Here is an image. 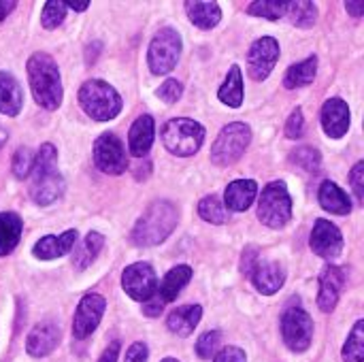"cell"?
Instances as JSON below:
<instances>
[{"instance_id": "1", "label": "cell", "mask_w": 364, "mask_h": 362, "mask_svg": "<svg viewBox=\"0 0 364 362\" xmlns=\"http://www.w3.org/2000/svg\"><path fill=\"white\" fill-rule=\"evenodd\" d=\"M26 68H28L30 90L36 105H41L47 111H55L62 105V96H64L60 68L55 60L45 51H36L28 58Z\"/></svg>"}, {"instance_id": "2", "label": "cell", "mask_w": 364, "mask_h": 362, "mask_svg": "<svg viewBox=\"0 0 364 362\" xmlns=\"http://www.w3.org/2000/svg\"><path fill=\"white\" fill-rule=\"evenodd\" d=\"M177 222H179L177 207L171 201H156L136 220V224L130 233V241L139 247L160 245L171 237Z\"/></svg>"}, {"instance_id": "3", "label": "cell", "mask_w": 364, "mask_h": 362, "mask_svg": "<svg viewBox=\"0 0 364 362\" xmlns=\"http://www.w3.org/2000/svg\"><path fill=\"white\" fill-rule=\"evenodd\" d=\"M79 105L96 122H109L122 111V96L102 79H90L79 87Z\"/></svg>"}, {"instance_id": "4", "label": "cell", "mask_w": 364, "mask_h": 362, "mask_svg": "<svg viewBox=\"0 0 364 362\" xmlns=\"http://www.w3.org/2000/svg\"><path fill=\"white\" fill-rule=\"evenodd\" d=\"M205 141V128L188 117H175L164 124L162 128V143L164 147L179 158L194 156Z\"/></svg>"}, {"instance_id": "5", "label": "cell", "mask_w": 364, "mask_h": 362, "mask_svg": "<svg viewBox=\"0 0 364 362\" xmlns=\"http://www.w3.org/2000/svg\"><path fill=\"white\" fill-rule=\"evenodd\" d=\"M292 218V198L284 181H271L258 198V220L269 228H282Z\"/></svg>"}, {"instance_id": "6", "label": "cell", "mask_w": 364, "mask_h": 362, "mask_svg": "<svg viewBox=\"0 0 364 362\" xmlns=\"http://www.w3.org/2000/svg\"><path fill=\"white\" fill-rule=\"evenodd\" d=\"M252 141V130L243 122H232L224 126L211 147V162L218 166L235 164L247 149Z\"/></svg>"}, {"instance_id": "7", "label": "cell", "mask_w": 364, "mask_h": 362, "mask_svg": "<svg viewBox=\"0 0 364 362\" xmlns=\"http://www.w3.org/2000/svg\"><path fill=\"white\" fill-rule=\"evenodd\" d=\"M179 55H181L179 32L173 28H160L149 43V51H147L149 70L154 75H166L177 66Z\"/></svg>"}, {"instance_id": "8", "label": "cell", "mask_w": 364, "mask_h": 362, "mask_svg": "<svg viewBox=\"0 0 364 362\" xmlns=\"http://www.w3.org/2000/svg\"><path fill=\"white\" fill-rule=\"evenodd\" d=\"M282 337L292 352H305L314 339V320L301 307H290L282 316Z\"/></svg>"}, {"instance_id": "9", "label": "cell", "mask_w": 364, "mask_h": 362, "mask_svg": "<svg viewBox=\"0 0 364 362\" xmlns=\"http://www.w3.org/2000/svg\"><path fill=\"white\" fill-rule=\"evenodd\" d=\"M94 164L107 175H122L128 166L124 143L113 134L105 132L94 143Z\"/></svg>"}, {"instance_id": "10", "label": "cell", "mask_w": 364, "mask_h": 362, "mask_svg": "<svg viewBox=\"0 0 364 362\" xmlns=\"http://www.w3.org/2000/svg\"><path fill=\"white\" fill-rule=\"evenodd\" d=\"M122 286L126 290V294L132 301H149L151 297H156L158 290V280L154 269L147 262H134L130 267L124 269L122 273Z\"/></svg>"}, {"instance_id": "11", "label": "cell", "mask_w": 364, "mask_h": 362, "mask_svg": "<svg viewBox=\"0 0 364 362\" xmlns=\"http://www.w3.org/2000/svg\"><path fill=\"white\" fill-rule=\"evenodd\" d=\"M279 58V43L273 36H262L247 51V73L254 81H264Z\"/></svg>"}, {"instance_id": "12", "label": "cell", "mask_w": 364, "mask_h": 362, "mask_svg": "<svg viewBox=\"0 0 364 362\" xmlns=\"http://www.w3.org/2000/svg\"><path fill=\"white\" fill-rule=\"evenodd\" d=\"M105 309H107L105 297H100L96 292L85 294L79 301V307H77L75 320H73V335H75V339H87L98 329Z\"/></svg>"}, {"instance_id": "13", "label": "cell", "mask_w": 364, "mask_h": 362, "mask_svg": "<svg viewBox=\"0 0 364 362\" xmlns=\"http://www.w3.org/2000/svg\"><path fill=\"white\" fill-rule=\"evenodd\" d=\"M309 245L318 256L333 260V258L341 256V252H343V235L333 222L320 218V220H316V226L311 230Z\"/></svg>"}, {"instance_id": "14", "label": "cell", "mask_w": 364, "mask_h": 362, "mask_svg": "<svg viewBox=\"0 0 364 362\" xmlns=\"http://www.w3.org/2000/svg\"><path fill=\"white\" fill-rule=\"evenodd\" d=\"M64 194V177L53 169V171H43V173H32V186H30V196L34 198L36 205H51Z\"/></svg>"}, {"instance_id": "15", "label": "cell", "mask_w": 364, "mask_h": 362, "mask_svg": "<svg viewBox=\"0 0 364 362\" xmlns=\"http://www.w3.org/2000/svg\"><path fill=\"white\" fill-rule=\"evenodd\" d=\"M346 286V273L339 267L328 265L320 275V294H318V307L324 314H331L337 307L339 294Z\"/></svg>"}, {"instance_id": "16", "label": "cell", "mask_w": 364, "mask_h": 362, "mask_svg": "<svg viewBox=\"0 0 364 362\" xmlns=\"http://www.w3.org/2000/svg\"><path fill=\"white\" fill-rule=\"evenodd\" d=\"M60 344V326L53 322H41L36 324L28 339H26V352L34 358H43L51 354Z\"/></svg>"}, {"instance_id": "17", "label": "cell", "mask_w": 364, "mask_h": 362, "mask_svg": "<svg viewBox=\"0 0 364 362\" xmlns=\"http://www.w3.org/2000/svg\"><path fill=\"white\" fill-rule=\"evenodd\" d=\"M322 128L331 139H341L350 130V107L341 98H331L322 107Z\"/></svg>"}, {"instance_id": "18", "label": "cell", "mask_w": 364, "mask_h": 362, "mask_svg": "<svg viewBox=\"0 0 364 362\" xmlns=\"http://www.w3.org/2000/svg\"><path fill=\"white\" fill-rule=\"evenodd\" d=\"M77 230L70 228L62 235H45L43 239L36 241L34 245V256L38 260H55V258H62L66 254L73 252L75 243H77Z\"/></svg>"}, {"instance_id": "19", "label": "cell", "mask_w": 364, "mask_h": 362, "mask_svg": "<svg viewBox=\"0 0 364 362\" xmlns=\"http://www.w3.org/2000/svg\"><path fill=\"white\" fill-rule=\"evenodd\" d=\"M252 282L256 286V290L260 294H275L282 290L284 282H286V269L279 265V262H273V260H262L256 265L254 273H252Z\"/></svg>"}, {"instance_id": "20", "label": "cell", "mask_w": 364, "mask_h": 362, "mask_svg": "<svg viewBox=\"0 0 364 362\" xmlns=\"http://www.w3.org/2000/svg\"><path fill=\"white\" fill-rule=\"evenodd\" d=\"M154 137H156V124H154V117L151 115H141L134 119V124L130 126V132H128V147H130V154L134 158H143L147 156L151 143H154Z\"/></svg>"}, {"instance_id": "21", "label": "cell", "mask_w": 364, "mask_h": 362, "mask_svg": "<svg viewBox=\"0 0 364 362\" xmlns=\"http://www.w3.org/2000/svg\"><path fill=\"white\" fill-rule=\"evenodd\" d=\"M256 194L258 183L254 179H237L228 183L224 192V205L228 207V211H247L256 201Z\"/></svg>"}, {"instance_id": "22", "label": "cell", "mask_w": 364, "mask_h": 362, "mask_svg": "<svg viewBox=\"0 0 364 362\" xmlns=\"http://www.w3.org/2000/svg\"><path fill=\"white\" fill-rule=\"evenodd\" d=\"M192 275H194V271H192V267H188V265L173 267V269L164 275V280L158 284L156 297H158L164 305H166V303H173V301L179 297V292L190 284Z\"/></svg>"}, {"instance_id": "23", "label": "cell", "mask_w": 364, "mask_h": 362, "mask_svg": "<svg viewBox=\"0 0 364 362\" xmlns=\"http://www.w3.org/2000/svg\"><path fill=\"white\" fill-rule=\"evenodd\" d=\"M23 107V92L11 73L0 70V113L15 117Z\"/></svg>"}, {"instance_id": "24", "label": "cell", "mask_w": 364, "mask_h": 362, "mask_svg": "<svg viewBox=\"0 0 364 362\" xmlns=\"http://www.w3.org/2000/svg\"><path fill=\"white\" fill-rule=\"evenodd\" d=\"M200 318H203L200 305H183V307H177L166 318V326L171 333H175L179 337H190L194 333V329L198 326Z\"/></svg>"}, {"instance_id": "25", "label": "cell", "mask_w": 364, "mask_h": 362, "mask_svg": "<svg viewBox=\"0 0 364 362\" xmlns=\"http://www.w3.org/2000/svg\"><path fill=\"white\" fill-rule=\"evenodd\" d=\"M320 205L324 211L335 213V215H348L352 211V201L348 194L335 183V181H322L320 192H318Z\"/></svg>"}, {"instance_id": "26", "label": "cell", "mask_w": 364, "mask_h": 362, "mask_svg": "<svg viewBox=\"0 0 364 362\" xmlns=\"http://www.w3.org/2000/svg\"><path fill=\"white\" fill-rule=\"evenodd\" d=\"M21 230H23V220L17 213L13 211L0 213V256H6L17 247L21 239Z\"/></svg>"}, {"instance_id": "27", "label": "cell", "mask_w": 364, "mask_h": 362, "mask_svg": "<svg viewBox=\"0 0 364 362\" xmlns=\"http://www.w3.org/2000/svg\"><path fill=\"white\" fill-rule=\"evenodd\" d=\"M186 9H188L190 21L196 28H200V30H211L222 19V11H220V4L218 2L196 0V2H186Z\"/></svg>"}, {"instance_id": "28", "label": "cell", "mask_w": 364, "mask_h": 362, "mask_svg": "<svg viewBox=\"0 0 364 362\" xmlns=\"http://www.w3.org/2000/svg\"><path fill=\"white\" fill-rule=\"evenodd\" d=\"M218 98L232 107V109H239L243 105V75H241V68L239 64H232L230 70H228V77L226 81L222 83V87L218 90Z\"/></svg>"}, {"instance_id": "29", "label": "cell", "mask_w": 364, "mask_h": 362, "mask_svg": "<svg viewBox=\"0 0 364 362\" xmlns=\"http://www.w3.org/2000/svg\"><path fill=\"white\" fill-rule=\"evenodd\" d=\"M316 73H318V58H316V55H309L307 60H303V62H299V64H292V66L286 70L284 85H286L288 90L305 87V85H309V83L316 79Z\"/></svg>"}, {"instance_id": "30", "label": "cell", "mask_w": 364, "mask_h": 362, "mask_svg": "<svg viewBox=\"0 0 364 362\" xmlns=\"http://www.w3.org/2000/svg\"><path fill=\"white\" fill-rule=\"evenodd\" d=\"M102 245H105V237H102L100 233H90V235L83 239L81 247H77V250H75L73 267H75V269H79V271L87 269V267L98 258V254H100Z\"/></svg>"}, {"instance_id": "31", "label": "cell", "mask_w": 364, "mask_h": 362, "mask_svg": "<svg viewBox=\"0 0 364 362\" xmlns=\"http://www.w3.org/2000/svg\"><path fill=\"white\" fill-rule=\"evenodd\" d=\"M288 4L286 0H256L247 4V13L254 17H264V19H279L288 13Z\"/></svg>"}, {"instance_id": "32", "label": "cell", "mask_w": 364, "mask_h": 362, "mask_svg": "<svg viewBox=\"0 0 364 362\" xmlns=\"http://www.w3.org/2000/svg\"><path fill=\"white\" fill-rule=\"evenodd\" d=\"M290 21L299 28H309L316 23L318 19V6L309 0H299V2H290L288 4V13Z\"/></svg>"}, {"instance_id": "33", "label": "cell", "mask_w": 364, "mask_h": 362, "mask_svg": "<svg viewBox=\"0 0 364 362\" xmlns=\"http://www.w3.org/2000/svg\"><path fill=\"white\" fill-rule=\"evenodd\" d=\"M343 361L346 362H363L364 361V322L358 320L343 346Z\"/></svg>"}, {"instance_id": "34", "label": "cell", "mask_w": 364, "mask_h": 362, "mask_svg": "<svg viewBox=\"0 0 364 362\" xmlns=\"http://www.w3.org/2000/svg\"><path fill=\"white\" fill-rule=\"evenodd\" d=\"M290 162L296 164L299 169L307 171V173H316L322 164V156L316 147H309V145H303V147H296L292 154H290Z\"/></svg>"}, {"instance_id": "35", "label": "cell", "mask_w": 364, "mask_h": 362, "mask_svg": "<svg viewBox=\"0 0 364 362\" xmlns=\"http://www.w3.org/2000/svg\"><path fill=\"white\" fill-rule=\"evenodd\" d=\"M198 215L209 222V224H224L226 222V209L222 205V201L218 196H205L198 203Z\"/></svg>"}, {"instance_id": "36", "label": "cell", "mask_w": 364, "mask_h": 362, "mask_svg": "<svg viewBox=\"0 0 364 362\" xmlns=\"http://www.w3.org/2000/svg\"><path fill=\"white\" fill-rule=\"evenodd\" d=\"M66 17V4L62 0H47L43 4V11H41V23L43 28L47 30H53L58 28Z\"/></svg>"}, {"instance_id": "37", "label": "cell", "mask_w": 364, "mask_h": 362, "mask_svg": "<svg viewBox=\"0 0 364 362\" xmlns=\"http://www.w3.org/2000/svg\"><path fill=\"white\" fill-rule=\"evenodd\" d=\"M220 341H222V333H220V331H207V333L200 335L198 341H196V354H198L203 361H209L211 356L218 354Z\"/></svg>"}, {"instance_id": "38", "label": "cell", "mask_w": 364, "mask_h": 362, "mask_svg": "<svg viewBox=\"0 0 364 362\" xmlns=\"http://www.w3.org/2000/svg\"><path fill=\"white\" fill-rule=\"evenodd\" d=\"M32 164H34V154L28 147H19L13 156V162H11L13 175L17 179H26L32 173Z\"/></svg>"}, {"instance_id": "39", "label": "cell", "mask_w": 364, "mask_h": 362, "mask_svg": "<svg viewBox=\"0 0 364 362\" xmlns=\"http://www.w3.org/2000/svg\"><path fill=\"white\" fill-rule=\"evenodd\" d=\"M58 162V151L51 143L41 145L38 154L34 156V164H32V173H43V171H53Z\"/></svg>"}, {"instance_id": "40", "label": "cell", "mask_w": 364, "mask_h": 362, "mask_svg": "<svg viewBox=\"0 0 364 362\" xmlns=\"http://www.w3.org/2000/svg\"><path fill=\"white\" fill-rule=\"evenodd\" d=\"M181 92H183V85L177 81V79H166L160 87H158V98L164 100L166 105H173L181 98Z\"/></svg>"}, {"instance_id": "41", "label": "cell", "mask_w": 364, "mask_h": 362, "mask_svg": "<svg viewBox=\"0 0 364 362\" xmlns=\"http://www.w3.org/2000/svg\"><path fill=\"white\" fill-rule=\"evenodd\" d=\"M303 130H305V117H303V111L296 107L286 122V137L288 139H301Z\"/></svg>"}, {"instance_id": "42", "label": "cell", "mask_w": 364, "mask_h": 362, "mask_svg": "<svg viewBox=\"0 0 364 362\" xmlns=\"http://www.w3.org/2000/svg\"><path fill=\"white\" fill-rule=\"evenodd\" d=\"M258 262H260V250L256 245H247L243 256H241V273L245 277H252V273H254Z\"/></svg>"}, {"instance_id": "43", "label": "cell", "mask_w": 364, "mask_h": 362, "mask_svg": "<svg viewBox=\"0 0 364 362\" xmlns=\"http://www.w3.org/2000/svg\"><path fill=\"white\" fill-rule=\"evenodd\" d=\"M350 183H352V190L356 194V198L363 203L364 201V162H356L352 173H350Z\"/></svg>"}, {"instance_id": "44", "label": "cell", "mask_w": 364, "mask_h": 362, "mask_svg": "<svg viewBox=\"0 0 364 362\" xmlns=\"http://www.w3.org/2000/svg\"><path fill=\"white\" fill-rule=\"evenodd\" d=\"M213 362H247V358H245V352L241 348L228 346V348H224V350H220L215 354Z\"/></svg>"}, {"instance_id": "45", "label": "cell", "mask_w": 364, "mask_h": 362, "mask_svg": "<svg viewBox=\"0 0 364 362\" xmlns=\"http://www.w3.org/2000/svg\"><path fill=\"white\" fill-rule=\"evenodd\" d=\"M147 358H149V350L141 341L132 344L126 352V362H147Z\"/></svg>"}, {"instance_id": "46", "label": "cell", "mask_w": 364, "mask_h": 362, "mask_svg": "<svg viewBox=\"0 0 364 362\" xmlns=\"http://www.w3.org/2000/svg\"><path fill=\"white\" fill-rule=\"evenodd\" d=\"M162 309H164V303H162L158 297H151L149 301L143 303V314H145L147 318H158V316L162 314Z\"/></svg>"}, {"instance_id": "47", "label": "cell", "mask_w": 364, "mask_h": 362, "mask_svg": "<svg viewBox=\"0 0 364 362\" xmlns=\"http://www.w3.org/2000/svg\"><path fill=\"white\" fill-rule=\"evenodd\" d=\"M117 356H119V341H113L109 344V348L102 352L100 361L98 362H117Z\"/></svg>"}, {"instance_id": "48", "label": "cell", "mask_w": 364, "mask_h": 362, "mask_svg": "<svg viewBox=\"0 0 364 362\" xmlns=\"http://www.w3.org/2000/svg\"><path fill=\"white\" fill-rule=\"evenodd\" d=\"M15 6H17L15 0H0V21L6 19V15H9Z\"/></svg>"}, {"instance_id": "49", "label": "cell", "mask_w": 364, "mask_h": 362, "mask_svg": "<svg viewBox=\"0 0 364 362\" xmlns=\"http://www.w3.org/2000/svg\"><path fill=\"white\" fill-rule=\"evenodd\" d=\"M92 45H94V49H92V47L85 49V60H87V64H94V62H96V55H98V51H100V47H102L100 43H92Z\"/></svg>"}, {"instance_id": "50", "label": "cell", "mask_w": 364, "mask_h": 362, "mask_svg": "<svg viewBox=\"0 0 364 362\" xmlns=\"http://www.w3.org/2000/svg\"><path fill=\"white\" fill-rule=\"evenodd\" d=\"M346 9H348L354 17H360L364 13V2H346Z\"/></svg>"}, {"instance_id": "51", "label": "cell", "mask_w": 364, "mask_h": 362, "mask_svg": "<svg viewBox=\"0 0 364 362\" xmlns=\"http://www.w3.org/2000/svg\"><path fill=\"white\" fill-rule=\"evenodd\" d=\"M64 4H66V9H73V11H79V13H81V11H87V6H90L87 0H83V2H75V0H73V2H64Z\"/></svg>"}, {"instance_id": "52", "label": "cell", "mask_w": 364, "mask_h": 362, "mask_svg": "<svg viewBox=\"0 0 364 362\" xmlns=\"http://www.w3.org/2000/svg\"><path fill=\"white\" fill-rule=\"evenodd\" d=\"M6 141H9V132L0 126V149L4 147V143H6Z\"/></svg>"}, {"instance_id": "53", "label": "cell", "mask_w": 364, "mask_h": 362, "mask_svg": "<svg viewBox=\"0 0 364 362\" xmlns=\"http://www.w3.org/2000/svg\"><path fill=\"white\" fill-rule=\"evenodd\" d=\"M162 362H179V361H175V358H164Z\"/></svg>"}]
</instances>
